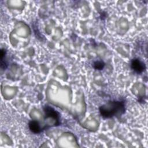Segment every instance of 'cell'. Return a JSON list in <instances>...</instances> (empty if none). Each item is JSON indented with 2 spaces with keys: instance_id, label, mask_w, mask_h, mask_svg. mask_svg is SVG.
Instances as JSON below:
<instances>
[{
  "instance_id": "obj_4",
  "label": "cell",
  "mask_w": 148,
  "mask_h": 148,
  "mask_svg": "<svg viewBox=\"0 0 148 148\" xmlns=\"http://www.w3.org/2000/svg\"><path fill=\"white\" fill-rule=\"evenodd\" d=\"M28 126L30 130L35 134H39L42 131V128H40L39 122L36 120H31L29 121Z\"/></svg>"
},
{
  "instance_id": "obj_3",
  "label": "cell",
  "mask_w": 148,
  "mask_h": 148,
  "mask_svg": "<svg viewBox=\"0 0 148 148\" xmlns=\"http://www.w3.org/2000/svg\"><path fill=\"white\" fill-rule=\"evenodd\" d=\"M131 69L136 73H142L146 69V65L139 58H134L131 62Z\"/></svg>"
},
{
  "instance_id": "obj_1",
  "label": "cell",
  "mask_w": 148,
  "mask_h": 148,
  "mask_svg": "<svg viewBox=\"0 0 148 148\" xmlns=\"http://www.w3.org/2000/svg\"><path fill=\"white\" fill-rule=\"evenodd\" d=\"M101 116L105 119L120 116L125 113L124 101H110L99 108Z\"/></svg>"
},
{
  "instance_id": "obj_2",
  "label": "cell",
  "mask_w": 148,
  "mask_h": 148,
  "mask_svg": "<svg viewBox=\"0 0 148 148\" xmlns=\"http://www.w3.org/2000/svg\"><path fill=\"white\" fill-rule=\"evenodd\" d=\"M45 117L46 119L48 118H51L54 119L59 125L60 124V114L56 110L53 108L49 106L48 105H46L43 108Z\"/></svg>"
},
{
  "instance_id": "obj_5",
  "label": "cell",
  "mask_w": 148,
  "mask_h": 148,
  "mask_svg": "<svg viewBox=\"0 0 148 148\" xmlns=\"http://www.w3.org/2000/svg\"><path fill=\"white\" fill-rule=\"evenodd\" d=\"M105 63L102 61H96L93 64V66L95 69L102 70L104 68Z\"/></svg>"
}]
</instances>
